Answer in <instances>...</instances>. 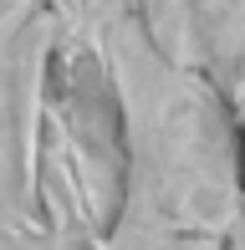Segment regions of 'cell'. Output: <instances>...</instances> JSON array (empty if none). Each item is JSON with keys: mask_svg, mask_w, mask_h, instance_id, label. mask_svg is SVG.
I'll return each mask as SVG.
<instances>
[{"mask_svg": "<svg viewBox=\"0 0 245 250\" xmlns=\"http://www.w3.org/2000/svg\"><path fill=\"white\" fill-rule=\"evenodd\" d=\"M235 240V235H230ZM230 240H204V235H184L169 220L138 204L133 194H118V209L107 220V235L97 250H230Z\"/></svg>", "mask_w": 245, "mask_h": 250, "instance_id": "obj_2", "label": "cell"}, {"mask_svg": "<svg viewBox=\"0 0 245 250\" xmlns=\"http://www.w3.org/2000/svg\"><path fill=\"white\" fill-rule=\"evenodd\" d=\"M51 46V0H0V250H41L36 164Z\"/></svg>", "mask_w": 245, "mask_h": 250, "instance_id": "obj_1", "label": "cell"}]
</instances>
